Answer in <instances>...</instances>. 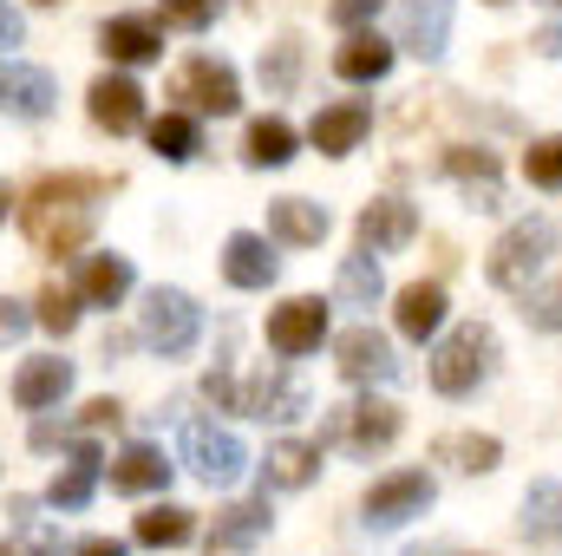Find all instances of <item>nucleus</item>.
Wrapping results in <instances>:
<instances>
[{"label":"nucleus","mask_w":562,"mask_h":556,"mask_svg":"<svg viewBox=\"0 0 562 556\" xmlns=\"http://www.w3.org/2000/svg\"><path fill=\"white\" fill-rule=\"evenodd\" d=\"M119 177H86V170H66V177H40L20 203V230L33 249L46 256H72L92 223H99V197H112Z\"/></svg>","instance_id":"1"},{"label":"nucleus","mask_w":562,"mask_h":556,"mask_svg":"<svg viewBox=\"0 0 562 556\" xmlns=\"http://www.w3.org/2000/svg\"><path fill=\"white\" fill-rule=\"evenodd\" d=\"M491 367H497V334H491L484 321H464V327H451V334L438 341V354H431V387H438L445 400H464V393H477V387L491 380Z\"/></svg>","instance_id":"2"},{"label":"nucleus","mask_w":562,"mask_h":556,"mask_svg":"<svg viewBox=\"0 0 562 556\" xmlns=\"http://www.w3.org/2000/svg\"><path fill=\"white\" fill-rule=\"evenodd\" d=\"M196 334H203V308L183 294V288H150L138 308V341L150 354H164V360H177V354H190L196 347Z\"/></svg>","instance_id":"3"},{"label":"nucleus","mask_w":562,"mask_h":556,"mask_svg":"<svg viewBox=\"0 0 562 556\" xmlns=\"http://www.w3.org/2000/svg\"><path fill=\"white\" fill-rule=\"evenodd\" d=\"M550 256H557V223H550V216H530V223L504 230V243L491 249L484 276L497 281V288H530V281L543 276Z\"/></svg>","instance_id":"4"},{"label":"nucleus","mask_w":562,"mask_h":556,"mask_svg":"<svg viewBox=\"0 0 562 556\" xmlns=\"http://www.w3.org/2000/svg\"><path fill=\"white\" fill-rule=\"evenodd\" d=\"M400 407L393 400H347V407H334L327 413V445H340V452H353V458H373V452H386L393 438H400Z\"/></svg>","instance_id":"5"},{"label":"nucleus","mask_w":562,"mask_h":556,"mask_svg":"<svg viewBox=\"0 0 562 556\" xmlns=\"http://www.w3.org/2000/svg\"><path fill=\"white\" fill-rule=\"evenodd\" d=\"M183 465L216 491V485H236V478H243L249 452H243V438L223 432L216 419H190V425H183Z\"/></svg>","instance_id":"6"},{"label":"nucleus","mask_w":562,"mask_h":556,"mask_svg":"<svg viewBox=\"0 0 562 556\" xmlns=\"http://www.w3.org/2000/svg\"><path fill=\"white\" fill-rule=\"evenodd\" d=\"M431 498H438V485H431L425 471H393V478H380V485L360 498V524H367V531H400L406 518H425V511H431Z\"/></svg>","instance_id":"7"},{"label":"nucleus","mask_w":562,"mask_h":556,"mask_svg":"<svg viewBox=\"0 0 562 556\" xmlns=\"http://www.w3.org/2000/svg\"><path fill=\"white\" fill-rule=\"evenodd\" d=\"M177 99H190V105L210 112V119H229V112L243 105L236 66H229V59H190V66L177 73Z\"/></svg>","instance_id":"8"},{"label":"nucleus","mask_w":562,"mask_h":556,"mask_svg":"<svg viewBox=\"0 0 562 556\" xmlns=\"http://www.w3.org/2000/svg\"><path fill=\"white\" fill-rule=\"evenodd\" d=\"M59 105V86L46 66H26V59H0V112L7 119H46Z\"/></svg>","instance_id":"9"},{"label":"nucleus","mask_w":562,"mask_h":556,"mask_svg":"<svg viewBox=\"0 0 562 556\" xmlns=\"http://www.w3.org/2000/svg\"><path fill=\"white\" fill-rule=\"evenodd\" d=\"M321 341H327V308H321L314 294H294V301H281L276 314H269V347L288 354V360L314 354Z\"/></svg>","instance_id":"10"},{"label":"nucleus","mask_w":562,"mask_h":556,"mask_svg":"<svg viewBox=\"0 0 562 556\" xmlns=\"http://www.w3.org/2000/svg\"><path fill=\"white\" fill-rule=\"evenodd\" d=\"M269 485H262V498H243V504H229V511H216V531H210V544L203 556H249L262 537H269Z\"/></svg>","instance_id":"11"},{"label":"nucleus","mask_w":562,"mask_h":556,"mask_svg":"<svg viewBox=\"0 0 562 556\" xmlns=\"http://www.w3.org/2000/svg\"><path fill=\"white\" fill-rule=\"evenodd\" d=\"M334 354H340V374H347L353 387H386V380L400 374L393 341H386V334H373V327H347V334L334 341Z\"/></svg>","instance_id":"12"},{"label":"nucleus","mask_w":562,"mask_h":556,"mask_svg":"<svg viewBox=\"0 0 562 556\" xmlns=\"http://www.w3.org/2000/svg\"><path fill=\"white\" fill-rule=\"evenodd\" d=\"M413 236H419V210H413L406 197H373V203L360 210V249L393 256V249H406Z\"/></svg>","instance_id":"13"},{"label":"nucleus","mask_w":562,"mask_h":556,"mask_svg":"<svg viewBox=\"0 0 562 556\" xmlns=\"http://www.w3.org/2000/svg\"><path fill=\"white\" fill-rule=\"evenodd\" d=\"M86 105H92V125H99V132H112V138H125V132H138V125H144V92L125 79V73L92 79Z\"/></svg>","instance_id":"14"},{"label":"nucleus","mask_w":562,"mask_h":556,"mask_svg":"<svg viewBox=\"0 0 562 556\" xmlns=\"http://www.w3.org/2000/svg\"><path fill=\"white\" fill-rule=\"evenodd\" d=\"M400 46L419 53V59H445V46H451V0H406Z\"/></svg>","instance_id":"15"},{"label":"nucleus","mask_w":562,"mask_h":556,"mask_svg":"<svg viewBox=\"0 0 562 556\" xmlns=\"http://www.w3.org/2000/svg\"><path fill=\"white\" fill-rule=\"evenodd\" d=\"M99 471H105V452H99L92 438H79V445L66 452V471L53 478L46 504H53V511H86V504H92V485H99Z\"/></svg>","instance_id":"16"},{"label":"nucleus","mask_w":562,"mask_h":556,"mask_svg":"<svg viewBox=\"0 0 562 556\" xmlns=\"http://www.w3.org/2000/svg\"><path fill=\"white\" fill-rule=\"evenodd\" d=\"M99 53H105V59H119V66H150V59L164 53V33H157V20L119 13V20H105V26H99Z\"/></svg>","instance_id":"17"},{"label":"nucleus","mask_w":562,"mask_h":556,"mask_svg":"<svg viewBox=\"0 0 562 556\" xmlns=\"http://www.w3.org/2000/svg\"><path fill=\"white\" fill-rule=\"evenodd\" d=\"M66 393H72V360H59V354L26 360V367L13 374V400H20L26 413H46V407H59Z\"/></svg>","instance_id":"18"},{"label":"nucleus","mask_w":562,"mask_h":556,"mask_svg":"<svg viewBox=\"0 0 562 556\" xmlns=\"http://www.w3.org/2000/svg\"><path fill=\"white\" fill-rule=\"evenodd\" d=\"M517 531H524V544L557 551L562 544V478H537V485L524 491V518H517Z\"/></svg>","instance_id":"19"},{"label":"nucleus","mask_w":562,"mask_h":556,"mask_svg":"<svg viewBox=\"0 0 562 556\" xmlns=\"http://www.w3.org/2000/svg\"><path fill=\"white\" fill-rule=\"evenodd\" d=\"M373 132V112L367 105H327V112H314V125H307V138L321 157H347V151H360V138Z\"/></svg>","instance_id":"20"},{"label":"nucleus","mask_w":562,"mask_h":556,"mask_svg":"<svg viewBox=\"0 0 562 556\" xmlns=\"http://www.w3.org/2000/svg\"><path fill=\"white\" fill-rule=\"evenodd\" d=\"M276 249H269V236H256V230H236L229 243H223V276L236 281V288H269L276 281Z\"/></svg>","instance_id":"21"},{"label":"nucleus","mask_w":562,"mask_h":556,"mask_svg":"<svg viewBox=\"0 0 562 556\" xmlns=\"http://www.w3.org/2000/svg\"><path fill=\"white\" fill-rule=\"evenodd\" d=\"M445 170L471 190V203H477V210H504V190H497V157H491V151H477V144H451V151H445Z\"/></svg>","instance_id":"22"},{"label":"nucleus","mask_w":562,"mask_h":556,"mask_svg":"<svg viewBox=\"0 0 562 556\" xmlns=\"http://www.w3.org/2000/svg\"><path fill=\"white\" fill-rule=\"evenodd\" d=\"M334 73L347 79V86H373V79H386L393 73V40H380V33H353L340 53H334Z\"/></svg>","instance_id":"23"},{"label":"nucleus","mask_w":562,"mask_h":556,"mask_svg":"<svg viewBox=\"0 0 562 556\" xmlns=\"http://www.w3.org/2000/svg\"><path fill=\"white\" fill-rule=\"evenodd\" d=\"M269 236L288 243V249H314L327 236V210L307 203V197H281V203H269Z\"/></svg>","instance_id":"24"},{"label":"nucleus","mask_w":562,"mask_h":556,"mask_svg":"<svg viewBox=\"0 0 562 556\" xmlns=\"http://www.w3.org/2000/svg\"><path fill=\"white\" fill-rule=\"evenodd\" d=\"M314 471H321V445H307V438H281L262 458V485L269 491H301V485H314Z\"/></svg>","instance_id":"25"},{"label":"nucleus","mask_w":562,"mask_h":556,"mask_svg":"<svg viewBox=\"0 0 562 556\" xmlns=\"http://www.w3.org/2000/svg\"><path fill=\"white\" fill-rule=\"evenodd\" d=\"M132 294V263L125 256H86L79 269V301L86 308H119Z\"/></svg>","instance_id":"26"},{"label":"nucleus","mask_w":562,"mask_h":556,"mask_svg":"<svg viewBox=\"0 0 562 556\" xmlns=\"http://www.w3.org/2000/svg\"><path fill=\"white\" fill-rule=\"evenodd\" d=\"M243 413L249 419H301L307 413V393L288 374H262L256 387H243Z\"/></svg>","instance_id":"27"},{"label":"nucleus","mask_w":562,"mask_h":556,"mask_svg":"<svg viewBox=\"0 0 562 556\" xmlns=\"http://www.w3.org/2000/svg\"><path fill=\"white\" fill-rule=\"evenodd\" d=\"M445 308H451V301H445L438 281H413V288L400 294V334H406V341H431V334L445 327Z\"/></svg>","instance_id":"28"},{"label":"nucleus","mask_w":562,"mask_h":556,"mask_svg":"<svg viewBox=\"0 0 562 556\" xmlns=\"http://www.w3.org/2000/svg\"><path fill=\"white\" fill-rule=\"evenodd\" d=\"M170 485V465L157 445H132L112 458V491H164Z\"/></svg>","instance_id":"29"},{"label":"nucleus","mask_w":562,"mask_h":556,"mask_svg":"<svg viewBox=\"0 0 562 556\" xmlns=\"http://www.w3.org/2000/svg\"><path fill=\"white\" fill-rule=\"evenodd\" d=\"M243 157H249L256 170H281V164L294 157V125H288V119H256L249 138H243Z\"/></svg>","instance_id":"30"},{"label":"nucleus","mask_w":562,"mask_h":556,"mask_svg":"<svg viewBox=\"0 0 562 556\" xmlns=\"http://www.w3.org/2000/svg\"><path fill=\"white\" fill-rule=\"evenodd\" d=\"M196 537V518L183 511V504H157V511H144L138 518V544L144 551H177V544H190Z\"/></svg>","instance_id":"31"},{"label":"nucleus","mask_w":562,"mask_h":556,"mask_svg":"<svg viewBox=\"0 0 562 556\" xmlns=\"http://www.w3.org/2000/svg\"><path fill=\"white\" fill-rule=\"evenodd\" d=\"M438 458H445V465H458L464 478H477V471H497L504 445H497V438H484V432H451V438H438Z\"/></svg>","instance_id":"32"},{"label":"nucleus","mask_w":562,"mask_h":556,"mask_svg":"<svg viewBox=\"0 0 562 556\" xmlns=\"http://www.w3.org/2000/svg\"><path fill=\"white\" fill-rule=\"evenodd\" d=\"M334 288H340V301H347V308H373V301L386 294V276H380L373 249L347 256V263H340V281H334Z\"/></svg>","instance_id":"33"},{"label":"nucleus","mask_w":562,"mask_h":556,"mask_svg":"<svg viewBox=\"0 0 562 556\" xmlns=\"http://www.w3.org/2000/svg\"><path fill=\"white\" fill-rule=\"evenodd\" d=\"M150 151H157L164 164H190V157L203 151V132H196V119H183V112H164V119L150 125Z\"/></svg>","instance_id":"34"},{"label":"nucleus","mask_w":562,"mask_h":556,"mask_svg":"<svg viewBox=\"0 0 562 556\" xmlns=\"http://www.w3.org/2000/svg\"><path fill=\"white\" fill-rule=\"evenodd\" d=\"M0 556H72V551H66V537H59L53 524H40V518L26 511V518L0 537Z\"/></svg>","instance_id":"35"},{"label":"nucleus","mask_w":562,"mask_h":556,"mask_svg":"<svg viewBox=\"0 0 562 556\" xmlns=\"http://www.w3.org/2000/svg\"><path fill=\"white\" fill-rule=\"evenodd\" d=\"M262 86H269L276 99H288V92L301 86V40H276V46L262 53Z\"/></svg>","instance_id":"36"},{"label":"nucleus","mask_w":562,"mask_h":556,"mask_svg":"<svg viewBox=\"0 0 562 556\" xmlns=\"http://www.w3.org/2000/svg\"><path fill=\"white\" fill-rule=\"evenodd\" d=\"M33 321H40L46 334H72V327H79V288H46Z\"/></svg>","instance_id":"37"},{"label":"nucleus","mask_w":562,"mask_h":556,"mask_svg":"<svg viewBox=\"0 0 562 556\" xmlns=\"http://www.w3.org/2000/svg\"><path fill=\"white\" fill-rule=\"evenodd\" d=\"M524 170L537 190H562V138H537L524 151Z\"/></svg>","instance_id":"38"},{"label":"nucleus","mask_w":562,"mask_h":556,"mask_svg":"<svg viewBox=\"0 0 562 556\" xmlns=\"http://www.w3.org/2000/svg\"><path fill=\"white\" fill-rule=\"evenodd\" d=\"M524 321L543 327V334H557L562 327V281H550V288H524Z\"/></svg>","instance_id":"39"},{"label":"nucleus","mask_w":562,"mask_h":556,"mask_svg":"<svg viewBox=\"0 0 562 556\" xmlns=\"http://www.w3.org/2000/svg\"><path fill=\"white\" fill-rule=\"evenodd\" d=\"M157 7H164V20L183 26V33H203V26L223 13V0H157Z\"/></svg>","instance_id":"40"},{"label":"nucleus","mask_w":562,"mask_h":556,"mask_svg":"<svg viewBox=\"0 0 562 556\" xmlns=\"http://www.w3.org/2000/svg\"><path fill=\"white\" fill-rule=\"evenodd\" d=\"M386 0H334V26H347V33H360L373 13H380Z\"/></svg>","instance_id":"41"},{"label":"nucleus","mask_w":562,"mask_h":556,"mask_svg":"<svg viewBox=\"0 0 562 556\" xmlns=\"http://www.w3.org/2000/svg\"><path fill=\"white\" fill-rule=\"evenodd\" d=\"M26 327H33V314H26L20 301H7V294H0V347H13Z\"/></svg>","instance_id":"42"},{"label":"nucleus","mask_w":562,"mask_h":556,"mask_svg":"<svg viewBox=\"0 0 562 556\" xmlns=\"http://www.w3.org/2000/svg\"><path fill=\"white\" fill-rule=\"evenodd\" d=\"M119 419H125V407H119V400H92V407L79 413V425H86V432H105V425H119Z\"/></svg>","instance_id":"43"},{"label":"nucleus","mask_w":562,"mask_h":556,"mask_svg":"<svg viewBox=\"0 0 562 556\" xmlns=\"http://www.w3.org/2000/svg\"><path fill=\"white\" fill-rule=\"evenodd\" d=\"M72 556H125L119 537H86V544H72Z\"/></svg>","instance_id":"44"},{"label":"nucleus","mask_w":562,"mask_h":556,"mask_svg":"<svg viewBox=\"0 0 562 556\" xmlns=\"http://www.w3.org/2000/svg\"><path fill=\"white\" fill-rule=\"evenodd\" d=\"M0 46H20V13L0 0Z\"/></svg>","instance_id":"45"},{"label":"nucleus","mask_w":562,"mask_h":556,"mask_svg":"<svg viewBox=\"0 0 562 556\" xmlns=\"http://www.w3.org/2000/svg\"><path fill=\"white\" fill-rule=\"evenodd\" d=\"M406 556H458V551H445V544H419V551H406Z\"/></svg>","instance_id":"46"},{"label":"nucleus","mask_w":562,"mask_h":556,"mask_svg":"<svg viewBox=\"0 0 562 556\" xmlns=\"http://www.w3.org/2000/svg\"><path fill=\"white\" fill-rule=\"evenodd\" d=\"M0 223H7V184H0Z\"/></svg>","instance_id":"47"},{"label":"nucleus","mask_w":562,"mask_h":556,"mask_svg":"<svg viewBox=\"0 0 562 556\" xmlns=\"http://www.w3.org/2000/svg\"><path fill=\"white\" fill-rule=\"evenodd\" d=\"M33 7H59V0H33Z\"/></svg>","instance_id":"48"},{"label":"nucleus","mask_w":562,"mask_h":556,"mask_svg":"<svg viewBox=\"0 0 562 556\" xmlns=\"http://www.w3.org/2000/svg\"><path fill=\"white\" fill-rule=\"evenodd\" d=\"M543 7H562V0H543Z\"/></svg>","instance_id":"49"},{"label":"nucleus","mask_w":562,"mask_h":556,"mask_svg":"<svg viewBox=\"0 0 562 556\" xmlns=\"http://www.w3.org/2000/svg\"><path fill=\"white\" fill-rule=\"evenodd\" d=\"M491 7H497V0H491Z\"/></svg>","instance_id":"50"}]
</instances>
